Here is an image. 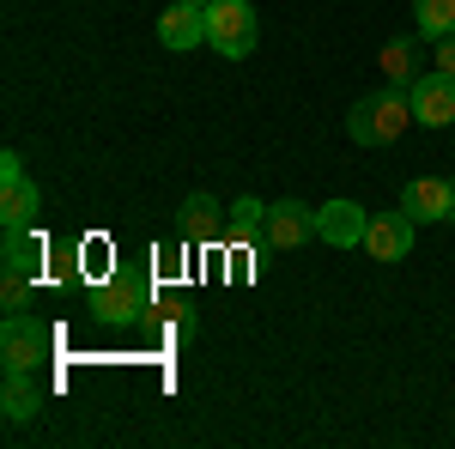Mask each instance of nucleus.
<instances>
[{
	"label": "nucleus",
	"instance_id": "f257e3e1",
	"mask_svg": "<svg viewBox=\"0 0 455 449\" xmlns=\"http://www.w3.org/2000/svg\"><path fill=\"white\" fill-rule=\"evenodd\" d=\"M413 122H419V116H413L407 85H383V92H371V98H358V104H352L347 134L358 140V146H395Z\"/></svg>",
	"mask_w": 455,
	"mask_h": 449
},
{
	"label": "nucleus",
	"instance_id": "f03ea898",
	"mask_svg": "<svg viewBox=\"0 0 455 449\" xmlns=\"http://www.w3.org/2000/svg\"><path fill=\"white\" fill-rule=\"evenodd\" d=\"M92 310H98V322H109V328L140 322V316H152V279L134 274V268H116V274L92 292Z\"/></svg>",
	"mask_w": 455,
	"mask_h": 449
},
{
	"label": "nucleus",
	"instance_id": "7ed1b4c3",
	"mask_svg": "<svg viewBox=\"0 0 455 449\" xmlns=\"http://www.w3.org/2000/svg\"><path fill=\"white\" fill-rule=\"evenodd\" d=\"M207 49H219L225 61H243L255 49V6L249 0H212L207 6Z\"/></svg>",
	"mask_w": 455,
	"mask_h": 449
},
{
	"label": "nucleus",
	"instance_id": "20e7f679",
	"mask_svg": "<svg viewBox=\"0 0 455 449\" xmlns=\"http://www.w3.org/2000/svg\"><path fill=\"white\" fill-rule=\"evenodd\" d=\"M36 182L25 176V158L19 152H0V219H6V231H25L36 225Z\"/></svg>",
	"mask_w": 455,
	"mask_h": 449
},
{
	"label": "nucleus",
	"instance_id": "39448f33",
	"mask_svg": "<svg viewBox=\"0 0 455 449\" xmlns=\"http://www.w3.org/2000/svg\"><path fill=\"white\" fill-rule=\"evenodd\" d=\"M49 328L36 322V316L12 310L6 316V328H0V358H6V371H36L43 358H49Z\"/></svg>",
	"mask_w": 455,
	"mask_h": 449
},
{
	"label": "nucleus",
	"instance_id": "423d86ee",
	"mask_svg": "<svg viewBox=\"0 0 455 449\" xmlns=\"http://www.w3.org/2000/svg\"><path fill=\"white\" fill-rule=\"evenodd\" d=\"M364 231H371V212L358 201H328L315 207V237L328 249H364Z\"/></svg>",
	"mask_w": 455,
	"mask_h": 449
},
{
	"label": "nucleus",
	"instance_id": "0eeeda50",
	"mask_svg": "<svg viewBox=\"0 0 455 449\" xmlns=\"http://www.w3.org/2000/svg\"><path fill=\"white\" fill-rule=\"evenodd\" d=\"M407 98H413V116L425 128H450L455 122V73H419L407 85Z\"/></svg>",
	"mask_w": 455,
	"mask_h": 449
},
{
	"label": "nucleus",
	"instance_id": "6e6552de",
	"mask_svg": "<svg viewBox=\"0 0 455 449\" xmlns=\"http://www.w3.org/2000/svg\"><path fill=\"white\" fill-rule=\"evenodd\" d=\"M310 237H315V207H304V201L267 207V249H304Z\"/></svg>",
	"mask_w": 455,
	"mask_h": 449
},
{
	"label": "nucleus",
	"instance_id": "1a4fd4ad",
	"mask_svg": "<svg viewBox=\"0 0 455 449\" xmlns=\"http://www.w3.org/2000/svg\"><path fill=\"white\" fill-rule=\"evenodd\" d=\"M401 212L419 225V219H450L455 212V182L450 176H419V182H407L401 188Z\"/></svg>",
	"mask_w": 455,
	"mask_h": 449
},
{
	"label": "nucleus",
	"instance_id": "9d476101",
	"mask_svg": "<svg viewBox=\"0 0 455 449\" xmlns=\"http://www.w3.org/2000/svg\"><path fill=\"white\" fill-rule=\"evenodd\" d=\"M413 249V219L407 212H377L371 231H364V255L371 261H401Z\"/></svg>",
	"mask_w": 455,
	"mask_h": 449
},
{
	"label": "nucleus",
	"instance_id": "9b49d317",
	"mask_svg": "<svg viewBox=\"0 0 455 449\" xmlns=\"http://www.w3.org/2000/svg\"><path fill=\"white\" fill-rule=\"evenodd\" d=\"M158 43L182 55V49H195V43H207V6H188V0H176L171 12L158 19Z\"/></svg>",
	"mask_w": 455,
	"mask_h": 449
},
{
	"label": "nucleus",
	"instance_id": "f8f14e48",
	"mask_svg": "<svg viewBox=\"0 0 455 449\" xmlns=\"http://www.w3.org/2000/svg\"><path fill=\"white\" fill-rule=\"evenodd\" d=\"M182 237L188 243H225V207L212 201L207 188H195L182 201Z\"/></svg>",
	"mask_w": 455,
	"mask_h": 449
},
{
	"label": "nucleus",
	"instance_id": "ddd939ff",
	"mask_svg": "<svg viewBox=\"0 0 455 449\" xmlns=\"http://www.w3.org/2000/svg\"><path fill=\"white\" fill-rule=\"evenodd\" d=\"M225 243H237V249H261L267 243V201H231V219H225Z\"/></svg>",
	"mask_w": 455,
	"mask_h": 449
},
{
	"label": "nucleus",
	"instance_id": "4468645a",
	"mask_svg": "<svg viewBox=\"0 0 455 449\" xmlns=\"http://www.w3.org/2000/svg\"><path fill=\"white\" fill-rule=\"evenodd\" d=\"M419 36H388L383 43V79L388 85H413L419 79Z\"/></svg>",
	"mask_w": 455,
	"mask_h": 449
},
{
	"label": "nucleus",
	"instance_id": "2eb2a0df",
	"mask_svg": "<svg viewBox=\"0 0 455 449\" xmlns=\"http://www.w3.org/2000/svg\"><path fill=\"white\" fill-rule=\"evenodd\" d=\"M0 401H6V419H12V425H25V419L43 407V395H36L31 371H6V395H0Z\"/></svg>",
	"mask_w": 455,
	"mask_h": 449
},
{
	"label": "nucleus",
	"instance_id": "dca6fc26",
	"mask_svg": "<svg viewBox=\"0 0 455 449\" xmlns=\"http://www.w3.org/2000/svg\"><path fill=\"white\" fill-rule=\"evenodd\" d=\"M36 261H43V243L36 231H6V249H0V268H19V274H36Z\"/></svg>",
	"mask_w": 455,
	"mask_h": 449
},
{
	"label": "nucleus",
	"instance_id": "f3484780",
	"mask_svg": "<svg viewBox=\"0 0 455 449\" xmlns=\"http://www.w3.org/2000/svg\"><path fill=\"white\" fill-rule=\"evenodd\" d=\"M413 19H419V36H450L455 31V0H413Z\"/></svg>",
	"mask_w": 455,
	"mask_h": 449
},
{
	"label": "nucleus",
	"instance_id": "a211bd4d",
	"mask_svg": "<svg viewBox=\"0 0 455 449\" xmlns=\"http://www.w3.org/2000/svg\"><path fill=\"white\" fill-rule=\"evenodd\" d=\"M0 298H6V316H12V310H25V304H31V274L6 268V285H0Z\"/></svg>",
	"mask_w": 455,
	"mask_h": 449
},
{
	"label": "nucleus",
	"instance_id": "6ab92c4d",
	"mask_svg": "<svg viewBox=\"0 0 455 449\" xmlns=\"http://www.w3.org/2000/svg\"><path fill=\"white\" fill-rule=\"evenodd\" d=\"M158 334H164V341H188V334H195V310H188V304H182V310H164L158 316Z\"/></svg>",
	"mask_w": 455,
	"mask_h": 449
},
{
	"label": "nucleus",
	"instance_id": "aec40b11",
	"mask_svg": "<svg viewBox=\"0 0 455 449\" xmlns=\"http://www.w3.org/2000/svg\"><path fill=\"white\" fill-rule=\"evenodd\" d=\"M437 73H455V31L437 36Z\"/></svg>",
	"mask_w": 455,
	"mask_h": 449
},
{
	"label": "nucleus",
	"instance_id": "412c9836",
	"mask_svg": "<svg viewBox=\"0 0 455 449\" xmlns=\"http://www.w3.org/2000/svg\"><path fill=\"white\" fill-rule=\"evenodd\" d=\"M188 6H212V0H188Z\"/></svg>",
	"mask_w": 455,
	"mask_h": 449
},
{
	"label": "nucleus",
	"instance_id": "4be33fe9",
	"mask_svg": "<svg viewBox=\"0 0 455 449\" xmlns=\"http://www.w3.org/2000/svg\"><path fill=\"white\" fill-rule=\"evenodd\" d=\"M450 182H455V176H450ZM450 225H455V212H450Z\"/></svg>",
	"mask_w": 455,
	"mask_h": 449
}]
</instances>
